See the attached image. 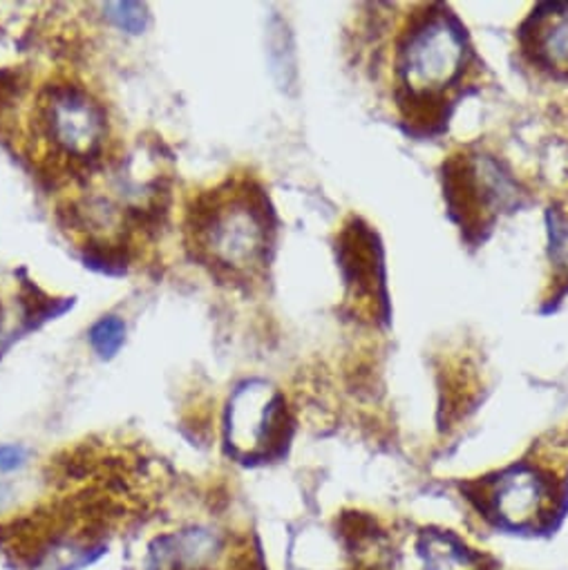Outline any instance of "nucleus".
<instances>
[{
    "mask_svg": "<svg viewBox=\"0 0 568 570\" xmlns=\"http://www.w3.org/2000/svg\"><path fill=\"white\" fill-rule=\"evenodd\" d=\"M405 10L385 57L388 86L408 132L434 135L448 126L457 101L477 88L483 66L448 6Z\"/></svg>",
    "mask_w": 568,
    "mask_h": 570,
    "instance_id": "1",
    "label": "nucleus"
},
{
    "mask_svg": "<svg viewBox=\"0 0 568 570\" xmlns=\"http://www.w3.org/2000/svg\"><path fill=\"white\" fill-rule=\"evenodd\" d=\"M193 230L208 262L233 275H253L268 262L273 213L259 186L239 181L199 204Z\"/></svg>",
    "mask_w": 568,
    "mask_h": 570,
    "instance_id": "2",
    "label": "nucleus"
},
{
    "mask_svg": "<svg viewBox=\"0 0 568 570\" xmlns=\"http://www.w3.org/2000/svg\"><path fill=\"white\" fill-rule=\"evenodd\" d=\"M287 410L284 399L266 383H244L228 403L226 436L242 459H266L287 441Z\"/></svg>",
    "mask_w": 568,
    "mask_h": 570,
    "instance_id": "3",
    "label": "nucleus"
},
{
    "mask_svg": "<svg viewBox=\"0 0 568 570\" xmlns=\"http://www.w3.org/2000/svg\"><path fill=\"white\" fill-rule=\"evenodd\" d=\"M488 164H479L477 157L452 159L445 170V197L452 215L468 239L490 230L497 213L508 204L512 190L499 179L494 168L486 175Z\"/></svg>",
    "mask_w": 568,
    "mask_h": 570,
    "instance_id": "4",
    "label": "nucleus"
},
{
    "mask_svg": "<svg viewBox=\"0 0 568 570\" xmlns=\"http://www.w3.org/2000/svg\"><path fill=\"white\" fill-rule=\"evenodd\" d=\"M50 139L72 157H92L104 144L106 119L101 108L77 88H55L43 104Z\"/></svg>",
    "mask_w": 568,
    "mask_h": 570,
    "instance_id": "5",
    "label": "nucleus"
},
{
    "mask_svg": "<svg viewBox=\"0 0 568 570\" xmlns=\"http://www.w3.org/2000/svg\"><path fill=\"white\" fill-rule=\"evenodd\" d=\"M519 48L535 70L568 79V3H543L532 10L519 28Z\"/></svg>",
    "mask_w": 568,
    "mask_h": 570,
    "instance_id": "6",
    "label": "nucleus"
},
{
    "mask_svg": "<svg viewBox=\"0 0 568 570\" xmlns=\"http://www.w3.org/2000/svg\"><path fill=\"white\" fill-rule=\"evenodd\" d=\"M490 501L503 523L532 525L550 503V485L535 468L517 465L494 481Z\"/></svg>",
    "mask_w": 568,
    "mask_h": 570,
    "instance_id": "7",
    "label": "nucleus"
},
{
    "mask_svg": "<svg viewBox=\"0 0 568 570\" xmlns=\"http://www.w3.org/2000/svg\"><path fill=\"white\" fill-rule=\"evenodd\" d=\"M341 262L350 287L359 296H370L374 309L385 307L381 248L374 246V237L368 226L347 228L341 239Z\"/></svg>",
    "mask_w": 568,
    "mask_h": 570,
    "instance_id": "8",
    "label": "nucleus"
},
{
    "mask_svg": "<svg viewBox=\"0 0 568 570\" xmlns=\"http://www.w3.org/2000/svg\"><path fill=\"white\" fill-rule=\"evenodd\" d=\"M425 570H479L477 559L448 534H425Z\"/></svg>",
    "mask_w": 568,
    "mask_h": 570,
    "instance_id": "9",
    "label": "nucleus"
},
{
    "mask_svg": "<svg viewBox=\"0 0 568 570\" xmlns=\"http://www.w3.org/2000/svg\"><path fill=\"white\" fill-rule=\"evenodd\" d=\"M124 341H126V325L115 316L101 318L90 330V343L101 358H112L121 350Z\"/></svg>",
    "mask_w": 568,
    "mask_h": 570,
    "instance_id": "10",
    "label": "nucleus"
},
{
    "mask_svg": "<svg viewBox=\"0 0 568 570\" xmlns=\"http://www.w3.org/2000/svg\"><path fill=\"white\" fill-rule=\"evenodd\" d=\"M104 12L119 30L128 35H141L148 26V10L141 3H130V0H124V3H108Z\"/></svg>",
    "mask_w": 568,
    "mask_h": 570,
    "instance_id": "11",
    "label": "nucleus"
},
{
    "mask_svg": "<svg viewBox=\"0 0 568 570\" xmlns=\"http://www.w3.org/2000/svg\"><path fill=\"white\" fill-rule=\"evenodd\" d=\"M28 452L21 445H0V472H12L26 463Z\"/></svg>",
    "mask_w": 568,
    "mask_h": 570,
    "instance_id": "12",
    "label": "nucleus"
},
{
    "mask_svg": "<svg viewBox=\"0 0 568 570\" xmlns=\"http://www.w3.org/2000/svg\"><path fill=\"white\" fill-rule=\"evenodd\" d=\"M3 492H6V488H3V485H0V503H3Z\"/></svg>",
    "mask_w": 568,
    "mask_h": 570,
    "instance_id": "13",
    "label": "nucleus"
}]
</instances>
